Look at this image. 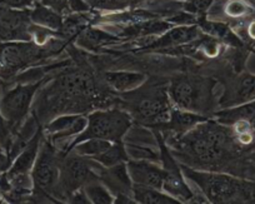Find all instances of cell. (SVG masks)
Listing matches in <instances>:
<instances>
[{
  "label": "cell",
  "mask_w": 255,
  "mask_h": 204,
  "mask_svg": "<svg viewBox=\"0 0 255 204\" xmlns=\"http://www.w3.org/2000/svg\"><path fill=\"white\" fill-rule=\"evenodd\" d=\"M180 166L185 178L197 186L209 203H255V179Z\"/></svg>",
  "instance_id": "cell-2"
},
{
  "label": "cell",
  "mask_w": 255,
  "mask_h": 204,
  "mask_svg": "<svg viewBox=\"0 0 255 204\" xmlns=\"http://www.w3.org/2000/svg\"><path fill=\"white\" fill-rule=\"evenodd\" d=\"M0 4H1V3H0Z\"/></svg>",
  "instance_id": "cell-38"
},
{
  "label": "cell",
  "mask_w": 255,
  "mask_h": 204,
  "mask_svg": "<svg viewBox=\"0 0 255 204\" xmlns=\"http://www.w3.org/2000/svg\"><path fill=\"white\" fill-rule=\"evenodd\" d=\"M112 143L113 142L107 141V139L90 138V139H85V141L75 144V146L73 147L70 151H73L74 153L79 154V156L87 157V158H90V159H94L95 157H98L99 154H102L103 152L107 151V149L112 146Z\"/></svg>",
  "instance_id": "cell-25"
},
{
  "label": "cell",
  "mask_w": 255,
  "mask_h": 204,
  "mask_svg": "<svg viewBox=\"0 0 255 204\" xmlns=\"http://www.w3.org/2000/svg\"><path fill=\"white\" fill-rule=\"evenodd\" d=\"M68 203L89 204V203H92V202H90V199L88 198L87 193H85V191H84V188H80V189H78V191H75L74 193H73L72 196H70V198H69V201H68Z\"/></svg>",
  "instance_id": "cell-31"
},
{
  "label": "cell",
  "mask_w": 255,
  "mask_h": 204,
  "mask_svg": "<svg viewBox=\"0 0 255 204\" xmlns=\"http://www.w3.org/2000/svg\"><path fill=\"white\" fill-rule=\"evenodd\" d=\"M223 15L228 19L230 25L239 21L248 20L254 16L255 8L249 0H224L222 4Z\"/></svg>",
  "instance_id": "cell-21"
},
{
  "label": "cell",
  "mask_w": 255,
  "mask_h": 204,
  "mask_svg": "<svg viewBox=\"0 0 255 204\" xmlns=\"http://www.w3.org/2000/svg\"><path fill=\"white\" fill-rule=\"evenodd\" d=\"M92 10L98 11H122L127 9L138 8L148 0H85Z\"/></svg>",
  "instance_id": "cell-24"
},
{
  "label": "cell",
  "mask_w": 255,
  "mask_h": 204,
  "mask_svg": "<svg viewBox=\"0 0 255 204\" xmlns=\"http://www.w3.org/2000/svg\"><path fill=\"white\" fill-rule=\"evenodd\" d=\"M98 163L87 157L79 156L73 151L63 152L60 163V179L55 192L58 202H68L75 191L84 188L89 182L99 179L97 173Z\"/></svg>",
  "instance_id": "cell-8"
},
{
  "label": "cell",
  "mask_w": 255,
  "mask_h": 204,
  "mask_svg": "<svg viewBox=\"0 0 255 204\" xmlns=\"http://www.w3.org/2000/svg\"><path fill=\"white\" fill-rule=\"evenodd\" d=\"M120 40H123L120 36L112 35L108 31L95 28L93 24H90L77 36L74 41L80 48H84L90 51H99L104 46L118 44Z\"/></svg>",
  "instance_id": "cell-18"
},
{
  "label": "cell",
  "mask_w": 255,
  "mask_h": 204,
  "mask_svg": "<svg viewBox=\"0 0 255 204\" xmlns=\"http://www.w3.org/2000/svg\"><path fill=\"white\" fill-rule=\"evenodd\" d=\"M41 4H44L48 8L53 9L56 13H59L63 16H68L72 14V9H70L68 0H39Z\"/></svg>",
  "instance_id": "cell-29"
},
{
  "label": "cell",
  "mask_w": 255,
  "mask_h": 204,
  "mask_svg": "<svg viewBox=\"0 0 255 204\" xmlns=\"http://www.w3.org/2000/svg\"><path fill=\"white\" fill-rule=\"evenodd\" d=\"M255 117V99L234 107L223 108L213 115L217 122L224 125H232L239 120H252Z\"/></svg>",
  "instance_id": "cell-19"
},
{
  "label": "cell",
  "mask_w": 255,
  "mask_h": 204,
  "mask_svg": "<svg viewBox=\"0 0 255 204\" xmlns=\"http://www.w3.org/2000/svg\"><path fill=\"white\" fill-rule=\"evenodd\" d=\"M68 45L70 44L59 38L56 33L44 45L30 40L0 41V82L8 84L24 70L40 65Z\"/></svg>",
  "instance_id": "cell-4"
},
{
  "label": "cell",
  "mask_w": 255,
  "mask_h": 204,
  "mask_svg": "<svg viewBox=\"0 0 255 204\" xmlns=\"http://www.w3.org/2000/svg\"><path fill=\"white\" fill-rule=\"evenodd\" d=\"M219 85L220 80L217 77L176 75L168 82V94L174 107L213 118L220 109L222 93H217Z\"/></svg>",
  "instance_id": "cell-3"
},
{
  "label": "cell",
  "mask_w": 255,
  "mask_h": 204,
  "mask_svg": "<svg viewBox=\"0 0 255 204\" xmlns=\"http://www.w3.org/2000/svg\"><path fill=\"white\" fill-rule=\"evenodd\" d=\"M43 137V125L40 124L38 129H36V132L34 133L33 137L25 144V147L21 149L20 153L11 162L10 168L6 171V176L9 178L18 176H28V174L31 173V169H33L34 164H35L36 157H38L39 149H40Z\"/></svg>",
  "instance_id": "cell-15"
},
{
  "label": "cell",
  "mask_w": 255,
  "mask_h": 204,
  "mask_svg": "<svg viewBox=\"0 0 255 204\" xmlns=\"http://www.w3.org/2000/svg\"><path fill=\"white\" fill-rule=\"evenodd\" d=\"M250 122H252V125H253V127H254V128H255V117H254V118H253V119H252V120H250Z\"/></svg>",
  "instance_id": "cell-35"
},
{
  "label": "cell",
  "mask_w": 255,
  "mask_h": 204,
  "mask_svg": "<svg viewBox=\"0 0 255 204\" xmlns=\"http://www.w3.org/2000/svg\"><path fill=\"white\" fill-rule=\"evenodd\" d=\"M49 79L50 78L46 77L34 83H13V84L0 82L1 84L9 87L4 88L3 93L0 94V114L14 135L19 132L21 125L28 119L36 94Z\"/></svg>",
  "instance_id": "cell-7"
},
{
  "label": "cell",
  "mask_w": 255,
  "mask_h": 204,
  "mask_svg": "<svg viewBox=\"0 0 255 204\" xmlns=\"http://www.w3.org/2000/svg\"><path fill=\"white\" fill-rule=\"evenodd\" d=\"M29 18H30L31 23L35 25L50 29L53 31H58L64 23L63 15L45 6L40 1H38L33 8L29 9Z\"/></svg>",
  "instance_id": "cell-20"
},
{
  "label": "cell",
  "mask_w": 255,
  "mask_h": 204,
  "mask_svg": "<svg viewBox=\"0 0 255 204\" xmlns=\"http://www.w3.org/2000/svg\"><path fill=\"white\" fill-rule=\"evenodd\" d=\"M133 197L135 199V203L144 204H178L180 202L178 199L173 198L165 193L161 189L151 188V187L139 186L134 184L133 186Z\"/></svg>",
  "instance_id": "cell-22"
},
{
  "label": "cell",
  "mask_w": 255,
  "mask_h": 204,
  "mask_svg": "<svg viewBox=\"0 0 255 204\" xmlns=\"http://www.w3.org/2000/svg\"><path fill=\"white\" fill-rule=\"evenodd\" d=\"M87 117L88 124L85 129L70 142L65 152L70 151L75 144L90 138L123 142L127 133L133 127V119L129 113L119 107L99 108L88 113Z\"/></svg>",
  "instance_id": "cell-6"
},
{
  "label": "cell",
  "mask_w": 255,
  "mask_h": 204,
  "mask_svg": "<svg viewBox=\"0 0 255 204\" xmlns=\"http://www.w3.org/2000/svg\"><path fill=\"white\" fill-rule=\"evenodd\" d=\"M68 3L73 13H88L92 10L85 0H68Z\"/></svg>",
  "instance_id": "cell-32"
},
{
  "label": "cell",
  "mask_w": 255,
  "mask_h": 204,
  "mask_svg": "<svg viewBox=\"0 0 255 204\" xmlns=\"http://www.w3.org/2000/svg\"><path fill=\"white\" fill-rule=\"evenodd\" d=\"M153 133L156 142H158L161 168L164 171L163 191L173 198L178 199L180 203H193L195 191L191 189L186 182L180 163L169 149L163 134L158 130H153Z\"/></svg>",
  "instance_id": "cell-9"
},
{
  "label": "cell",
  "mask_w": 255,
  "mask_h": 204,
  "mask_svg": "<svg viewBox=\"0 0 255 204\" xmlns=\"http://www.w3.org/2000/svg\"><path fill=\"white\" fill-rule=\"evenodd\" d=\"M61 157L63 151L56 148L51 142L43 137L35 164L30 173L33 179V193L29 202L58 203L55 192L60 179Z\"/></svg>",
  "instance_id": "cell-5"
},
{
  "label": "cell",
  "mask_w": 255,
  "mask_h": 204,
  "mask_svg": "<svg viewBox=\"0 0 255 204\" xmlns=\"http://www.w3.org/2000/svg\"><path fill=\"white\" fill-rule=\"evenodd\" d=\"M87 124V115L80 113H67V114L56 115L43 124V134L56 148L65 152L68 147V139H74L85 129Z\"/></svg>",
  "instance_id": "cell-10"
},
{
  "label": "cell",
  "mask_w": 255,
  "mask_h": 204,
  "mask_svg": "<svg viewBox=\"0 0 255 204\" xmlns=\"http://www.w3.org/2000/svg\"><path fill=\"white\" fill-rule=\"evenodd\" d=\"M253 5H254V8H255V3H253Z\"/></svg>",
  "instance_id": "cell-36"
},
{
  "label": "cell",
  "mask_w": 255,
  "mask_h": 204,
  "mask_svg": "<svg viewBox=\"0 0 255 204\" xmlns=\"http://www.w3.org/2000/svg\"><path fill=\"white\" fill-rule=\"evenodd\" d=\"M0 117H1V114H0Z\"/></svg>",
  "instance_id": "cell-37"
},
{
  "label": "cell",
  "mask_w": 255,
  "mask_h": 204,
  "mask_svg": "<svg viewBox=\"0 0 255 204\" xmlns=\"http://www.w3.org/2000/svg\"><path fill=\"white\" fill-rule=\"evenodd\" d=\"M97 173L114 197V203H135L133 197V181L128 172L127 163L103 167L98 163Z\"/></svg>",
  "instance_id": "cell-12"
},
{
  "label": "cell",
  "mask_w": 255,
  "mask_h": 204,
  "mask_svg": "<svg viewBox=\"0 0 255 204\" xmlns=\"http://www.w3.org/2000/svg\"><path fill=\"white\" fill-rule=\"evenodd\" d=\"M208 119H210V117L173 107L170 113V119L158 132L163 134L164 138L165 137H179V135H183L184 133L189 132L190 129L197 127L198 124Z\"/></svg>",
  "instance_id": "cell-16"
},
{
  "label": "cell",
  "mask_w": 255,
  "mask_h": 204,
  "mask_svg": "<svg viewBox=\"0 0 255 204\" xmlns=\"http://www.w3.org/2000/svg\"><path fill=\"white\" fill-rule=\"evenodd\" d=\"M38 1L39 0H0V3L4 5L13 9H20V10L33 8Z\"/></svg>",
  "instance_id": "cell-30"
},
{
  "label": "cell",
  "mask_w": 255,
  "mask_h": 204,
  "mask_svg": "<svg viewBox=\"0 0 255 204\" xmlns=\"http://www.w3.org/2000/svg\"><path fill=\"white\" fill-rule=\"evenodd\" d=\"M255 99V75L249 73H235L233 70L224 73L223 93L219 107H234Z\"/></svg>",
  "instance_id": "cell-11"
},
{
  "label": "cell",
  "mask_w": 255,
  "mask_h": 204,
  "mask_svg": "<svg viewBox=\"0 0 255 204\" xmlns=\"http://www.w3.org/2000/svg\"><path fill=\"white\" fill-rule=\"evenodd\" d=\"M203 31L198 25H175L169 28L165 33L154 38L148 45L145 46V50L161 51L165 49L175 48V46L184 45V44L191 43L195 39L203 35Z\"/></svg>",
  "instance_id": "cell-13"
},
{
  "label": "cell",
  "mask_w": 255,
  "mask_h": 204,
  "mask_svg": "<svg viewBox=\"0 0 255 204\" xmlns=\"http://www.w3.org/2000/svg\"><path fill=\"white\" fill-rule=\"evenodd\" d=\"M127 167L134 184L163 191L164 171L155 162L149 159H129Z\"/></svg>",
  "instance_id": "cell-14"
},
{
  "label": "cell",
  "mask_w": 255,
  "mask_h": 204,
  "mask_svg": "<svg viewBox=\"0 0 255 204\" xmlns=\"http://www.w3.org/2000/svg\"><path fill=\"white\" fill-rule=\"evenodd\" d=\"M0 203H6L5 199H4V194H3V191H1V188H0Z\"/></svg>",
  "instance_id": "cell-34"
},
{
  "label": "cell",
  "mask_w": 255,
  "mask_h": 204,
  "mask_svg": "<svg viewBox=\"0 0 255 204\" xmlns=\"http://www.w3.org/2000/svg\"><path fill=\"white\" fill-rule=\"evenodd\" d=\"M11 158L9 154L4 151L3 148H0V174L8 171L11 166Z\"/></svg>",
  "instance_id": "cell-33"
},
{
  "label": "cell",
  "mask_w": 255,
  "mask_h": 204,
  "mask_svg": "<svg viewBox=\"0 0 255 204\" xmlns=\"http://www.w3.org/2000/svg\"><path fill=\"white\" fill-rule=\"evenodd\" d=\"M129 159L130 158H129L125 144L123 142H113L112 146L107 151L95 157L93 161H95L103 167H113L120 163H127Z\"/></svg>",
  "instance_id": "cell-23"
},
{
  "label": "cell",
  "mask_w": 255,
  "mask_h": 204,
  "mask_svg": "<svg viewBox=\"0 0 255 204\" xmlns=\"http://www.w3.org/2000/svg\"><path fill=\"white\" fill-rule=\"evenodd\" d=\"M213 3H214V0H183L181 9L186 13L200 18V16H208Z\"/></svg>",
  "instance_id": "cell-27"
},
{
  "label": "cell",
  "mask_w": 255,
  "mask_h": 204,
  "mask_svg": "<svg viewBox=\"0 0 255 204\" xmlns=\"http://www.w3.org/2000/svg\"><path fill=\"white\" fill-rule=\"evenodd\" d=\"M14 141V133L6 124L3 117H0V148H3L9 154L11 149V144Z\"/></svg>",
  "instance_id": "cell-28"
},
{
  "label": "cell",
  "mask_w": 255,
  "mask_h": 204,
  "mask_svg": "<svg viewBox=\"0 0 255 204\" xmlns=\"http://www.w3.org/2000/svg\"><path fill=\"white\" fill-rule=\"evenodd\" d=\"M84 191L87 193L88 198L94 204H112L114 203V197L110 193L109 189L105 187L100 179H94L89 182L84 187Z\"/></svg>",
  "instance_id": "cell-26"
},
{
  "label": "cell",
  "mask_w": 255,
  "mask_h": 204,
  "mask_svg": "<svg viewBox=\"0 0 255 204\" xmlns=\"http://www.w3.org/2000/svg\"><path fill=\"white\" fill-rule=\"evenodd\" d=\"M129 113L133 122L151 130H160L170 119L173 103L168 94V82L149 80L131 92L118 94L117 104Z\"/></svg>",
  "instance_id": "cell-1"
},
{
  "label": "cell",
  "mask_w": 255,
  "mask_h": 204,
  "mask_svg": "<svg viewBox=\"0 0 255 204\" xmlns=\"http://www.w3.org/2000/svg\"><path fill=\"white\" fill-rule=\"evenodd\" d=\"M103 82L118 94L131 92L146 82L148 77L133 70H107L100 73Z\"/></svg>",
  "instance_id": "cell-17"
}]
</instances>
